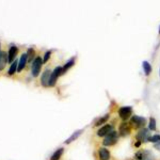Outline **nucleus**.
Returning <instances> with one entry per match:
<instances>
[{"instance_id": "1", "label": "nucleus", "mask_w": 160, "mask_h": 160, "mask_svg": "<svg viewBox=\"0 0 160 160\" xmlns=\"http://www.w3.org/2000/svg\"><path fill=\"white\" fill-rule=\"evenodd\" d=\"M134 159L135 160H155V157L151 151L141 149L135 153Z\"/></svg>"}, {"instance_id": "2", "label": "nucleus", "mask_w": 160, "mask_h": 160, "mask_svg": "<svg viewBox=\"0 0 160 160\" xmlns=\"http://www.w3.org/2000/svg\"><path fill=\"white\" fill-rule=\"evenodd\" d=\"M118 140V134L116 131H112L108 134L102 141V144L105 146H111L114 145Z\"/></svg>"}, {"instance_id": "3", "label": "nucleus", "mask_w": 160, "mask_h": 160, "mask_svg": "<svg viewBox=\"0 0 160 160\" xmlns=\"http://www.w3.org/2000/svg\"><path fill=\"white\" fill-rule=\"evenodd\" d=\"M130 122L131 124L135 128H141L146 124V121L143 117L134 115L131 118Z\"/></svg>"}, {"instance_id": "4", "label": "nucleus", "mask_w": 160, "mask_h": 160, "mask_svg": "<svg viewBox=\"0 0 160 160\" xmlns=\"http://www.w3.org/2000/svg\"><path fill=\"white\" fill-rule=\"evenodd\" d=\"M42 64V60L41 58L38 57L34 59L32 65V74L33 76L37 77L39 75L41 69Z\"/></svg>"}, {"instance_id": "5", "label": "nucleus", "mask_w": 160, "mask_h": 160, "mask_svg": "<svg viewBox=\"0 0 160 160\" xmlns=\"http://www.w3.org/2000/svg\"><path fill=\"white\" fill-rule=\"evenodd\" d=\"M132 112V108L130 106H123L119 108L118 111V114L119 117L123 120L126 121L128 119Z\"/></svg>"}, {"instance_id": "6", "label": "nucleus", "mask_w": 160, "mask_h": 160, "mask_svg": "<svg viewBox=\"0 0 160 160\" xmlns=\"http://www.w3.org/2000/svg\"><path fill=\"white\" fill-rule=\"evenodd\" d=\"M150 137V132L148 129L146 128H142L140 129L136 136L137 141L141 142H145L148 141V139Z\"/></svg>"}, {"instance_id": "7", "label": "nucleus", "mask_w": 160, "mask_h": 160, "mask_svg": "<svg viewBox=\"0 0 160 160\" xmlns=\"http://www.w3.org/2000/svg\"><path fill=\"white\" fill-rule=\"evenodd\" d=\"M62 68L61 67H57L54 69V71L51 73L50 79H49V86H54L57 81V79L58 77L61 75H62Z\"/></svg>"}, {"instance_id": "8", "label": "nucleus", "mask_w": 160, "mask_h": 160, "mask_svg": "<svg viewBox=\"0 0 160 160\" xmlns=\"http://www.w3.org/2000/svg\"><path fill=\"white\" fill-rule=\"evenodd\" d=\"M112 126L110 124H106L101 127L97 132V134L99 137H103L106 136L108 134H109L110 132L112 131Z\"/></svg>"}, {"instance_id": "9", "label": "nucleus", "mask_w": 160, "mask_h": 160, "mask_svg": "<svg viewBox=\"0 0 160 160\" xmlns=\"http://www.w3.org/2000/svg\"><path fill=\"white\" fill-rule=\"evenodd\" d=\"M119 135L122 137L128 136L131 132L130 126L127 122H123L119 126Z\"/></svg>"}, {"instance_id": "10", "label": "nucleus", "mask_w": 160, "mask_h": 160, "mask_svg": "<svg viewBox=\"0 0 160 160\" xmlns=\"http://www.w3.org/2000/svg\"><path fill=\"white\" fill-rule=\"evenodd\" d=\"M51 74V72L49 69H46L45 71H44L41 77V82L42 86L44 87H47L48 86H49Z\"/></svg>"}, {"instance_id": "11", "label": "nucleus", "mask_w": 160, "mask_h": 160, "mask_svg": "<svg viewBox=\"0 0 160 160\" xmlns=\"http://www.w3.org/2000/svg\"><path fill=\"white\" fill-rule=\"evenodd\" d=\"M99 160H109L111 155L109 151L104 148H101L99 149Z\"/></svg>"}, {"instance_id": "12", "label": "nucleus", "mask_w": 160, "mask_h": 160, "mask_svg": "<svg viewBox=\"0 0 160 160\" xmlns=\"http://www.w3.org/2000/svg\"><path fill=\"white\" fill-rule=\"evenodd\" d=\"M8 60V56L7 53L4 51L0 52V71L4 69L6 66Z\"/></svg>"}, {"instance_id": "13", "label": "nucleus", "mask_w": 160, "mask_h": 160, "mask_svg": "<svg viewBox=\"0 0 160 160\" xmlns=\"http://www.w3.org/2000/svg\"><path fill=\"white\" fill-rule=\"evenodd\" d=\"M18 51V49L16 46H12L9 49V53H8V62L9 63L12 62L14 61V58H16V56L17 55Z\"/></svg>"}, {"instance_id": "14", "label": "nucleus", "mask_w": 160, "mask_h": 160, "mask_svg": "<svg viewBox=\"0 0 160 160\" xmlns=\"http://www.w3.org/2000/svg\"><path fill=\"white\" fill-rule=\"evenodd\" d=\"M27 56L26 54L24 53L21 55L20 60H19V63L18 67V72H21L25 67L26 62H27Z\"/></svg>"}, {"instance_id": "15", "label": "nucleus", "mask_w": 160, "mask_h": 160, "mask_svg": "<svg viewBox=\"0 0 160 160\" xmlns=\"http://www.w3.org/2000/svg\"><path fill=\"white\" fill-rule=\"evenodd\" d=\"M82 130H78L77 131H76L75 132H74L64 142L66 144H70L71 142L75 141L82 133Z\"/></svg>"}, {"instance_id": "16", "label": "nucleus", "mask_w": 160, "mask_h": 160, "mask_svg": "<svg viewBox=\"0 0 160 160\" xmlns=\"http://www.w3.org/2000/svg\"><path fill=\"white\" fill-rule=\"evenodd\" d=\"M64 152V149L63 148H59L58 149H57L52 155V156L51 157V159L50 160H59L60 159V158L61 157L62 154H63Z\"/></svg>"}, {"instance_id": "17", "label": "nucleus", "mask_w": 160, "mask_h": 160, "mask_svg": "<svg viewBox=\"0 0 160 160\" xmlns=\"http://www.w3.org/2000/svg\"><path fill=\"white\" fill-rule=\"evenodd\" d=\"M142 68H143L144 74L146 76H148L151 73V70H152L151 64L148 61H144L142 62Z\"/></svg>"}, {"instance_id": "18", "label": "nucleus", "mask_w": 160, "mask_h": 160, "mask_svg": "<svg viewBox=\"0 0 160 160\" xmlns=\"http://www.w3.org/2000/svg\"><path fill=\"white\" fill-rule=\"evenodd\" d=\"M74 64V59H71L68 62H67L62 68V74H64L67 71L68 69H69L71 67H72Z\"/></svg>"}, {"instance_id": "19", "label": "nucleus", "mask_w": 160, "mask_h": 160, "mask_svg": "<svg viewBox=\"0 0 160 160\" xmlns=\"http://www.w3.org/2000/svg\"><path fill=\"white\" fill-rule=\"evenodd\" d=\"M17 65H18V60H15L12 63V64L11 65V66L9 68V69L8 71V73L9 75H12L15 73V72L17 69Z\"/></svg>"}, {"instance_id": "20", "label": "nucleus", "mask_w": 160, "mask_h": 160, "mask_svg": "<svg viewBox=\"0 0 160 160\" xmlns=\"http://www.w3.org/2000/svg\"><path fill=\"white\" fill-rule=\"evenodd\" d=\"M34 55H35L34 50L32 48L28 49L27 54H26V56H27V59H28L29 62L31 61L33 59V58L34 57Z\"/></svg>"}, {"instance_id": "21", "label": "nucleus", "mask_w": 160, "mask_h": 160, "mask_svg": "<svg viewBox=\"0 0 160 160\" xmlns=\"http://www.w3.org/2000/svg\"><path fill=\"white\" fill-rule=\"evenodd\" d=\"M109 119V114H106L105 116H104L103 117L101 118L100 119H99L96 123V126H99L100 125H102V124H104L105 122L107 121V120Z\"/></svg>"}, {"instance_id": "22", "label": "nucleus", "mask_w": 160, "mask_h": 160, "mask_svg": "<svg viewBox=\"0 0 160 160\" xmlns=\"http://www.w3.org/2000/svg\"><path fill=\"white\" fill-rule=\"evenodd\" d=\"M156 128V122L154 118H151L149 119V129L152 131H154Z\"/></svg>"}, {"instance_id": "23", "label": "nucleus", "mask_w": 160, "mask_h": 160, "mask_svg": "<svg viewBox=\"0 0 160 160\" xmlns=\"http://www.w3.org/2000/svg\"><path fill=\"white\" fill-rule=\"evenodd\" d=\"M148 141H150L152 142H155V143L160 141V135L155 134L152 136H150L148 139Z\"/></svg>"}, {"instance_id": "24", "label": "nucleus", "mask_w": 160, "mask_h": 160, "mask_svg": "<svg viewBox=\"0 0 160 160\" xmlns=\"http://www.w3.org/2000/svg\"><path fill=\"white\" fill-rule=\"evenodd\" d=\"M51 56V52L50 51H48L46 52V54H44V59H43V62H46L48 61V59H49Z\"/></svg>"}, {"instance_id": "25", "label": "nucleus", "mask_w": 160, "mask_h": 160, "mask_svg": "<svg viewBox=\"0 0 160 160\" xmlns=\"http://www.w3.org/2000/svg\"><path fill=\"white\" fill-rule=\"evenodd\" d=\"M153 146H154V148L156 149H157L158 151H160V141H159V142L155 143Z\"/></svg>"}, {"instance_id": "26", "label": "nucleus", "mask_w": 160, "mask_h": 160, "mask_svg": "<svg viewBox=\"0 0 160 160\" xmlns=\"http://www.w3.org/2000/svg\"><path fill=\"white\" fill-rule=\"evenodd\" d=\"M141 142L140 141H137L135 142V144H134V146L136 147V148H138V147H139V146H141Z\"/></svg>"}, {"instance_id": "27", "label": "nucleus", "mask_w": 160, "mask_h": 160, "mask_svg": "<svg viewBox=\"0 0 160 160\" xmlns=\"http://www.w3.org/2000/svg\"><path fill=\"white\" fill-rule=\"evenodd\" d=\"M159 33H160V28H159Z\"/></svg>"}, {"instance_id": "28", "label": "nucleus", "mask_w": 160, "mask_h": 160, "mask_svg": "<svg viewBox=\"0 0 160 160\" xmlns=\"http://www.w3.org/2000/svg\"><path fill=\"white\" fill-rule=\"evenodd\" d=\"M159 72H160V71H159Z\"/></svg>"}, {"instance_id": "29", "label": "nucleus", "mask_w": 160, "mask_h": 160, "mask_svg": "<svg viewBox=\"0 0 160 160\" xmlns=\"http://www.w3.org/2000/svg\"></svg>"}]
</instances>
